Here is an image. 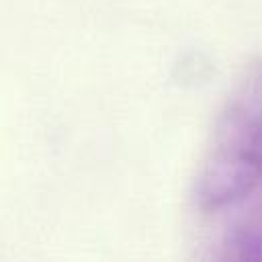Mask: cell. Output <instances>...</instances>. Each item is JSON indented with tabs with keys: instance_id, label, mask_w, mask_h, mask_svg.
Here are the masks:
<instances>
[{
	"instance_id": "6da1fadb",
	"label": "cell",
	"mask_w": 262,
	"mask_h": 262,
	"mask_svg": "<svg viewBox=\"0 0 262 262\" xmlns=\"http://www.w3.org/2000/svg\"><path fill=\"white\" fill-rule=\"evenodd\" d=\"M192 201L221 258H262V66L227 100Z\"/></svg>"
}]
</instances>
